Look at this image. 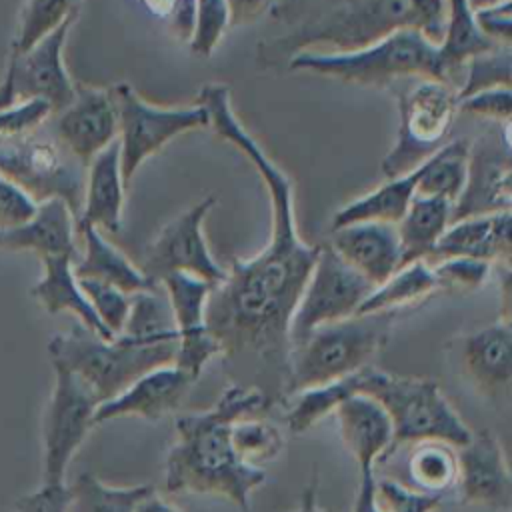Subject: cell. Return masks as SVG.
Returning a JSON list of instances; mask_svg holds the SVG:
<instances>
[{"instance_id":"f1b7e54d","label":"cell","mask_w":512,"mask_h":512,"mask_svg":"<svg viewBox=\"0 0 512 512\" xmlns=\"http://www.w3.org/2000/svg\"><path fill=\"white\" fill-rule=\"evenodd\" d=\"M418 174H420V166H416L406 174L386 178L384 184L344 204L332 216V230L346 224H354V222L398 224V220L404 216L406 208L410 206L416 194Z\"/></svg>"},{"instance_id":"8992f818","label":"cell","mask_w":512,"mask_h":512,"mask_svg":"<svg viewBox=\"0 0 512 512\" xmlns=\"http://www.w3.org/2000/svg\"><path fill=\"white\" fill-rule=\"evenodd\" d=\"M292 72L330 76L346 84L386 88L398 80H444L438 46L416 28H400L384 38L348 52L304 50L286 62Z\"/></svg>"},{"instance_id":"603a6c76","label":"cell","mask_w":512,"mask_h":512,"mask_svg":"<svg viewBox=\"0 0 512 512\" xmlns=\"http://www.w3.org/2000/svg\"><path fill=\"white\" fill-rule=\"evenodd\" d=\"M126 184L120 168L118 138L102 148L86 166L82 208L76 226H94L106 232H118L124 214Z\"/></svg>"},{"instance_id":"4fadbf2b","label":"cell","mask_w":512,"mask_h":512,"mask_svg":"<svg viewBox=\"0 0 512 512\" xmlns=\"http://www.w3.org/2000/svg\"><path fill=\"white\" fill-rule=\"evenodd\" d=\"M54 388L44 412V480L42 484H64L68 464L76 450L96 426L98 406L90 388L70 370L52 364Z\"/></svg>"},{"instance_id":"681fc988","label":"cell","mask_w":512,"mask_h":512,"mask_svg":"<svg viewBox=\"0 0 512 512\" xmlns=\"http://www.w3.org/2000/svg\"><path fill=\"white\" fill-rule=\"evenodd\" d=\"M226 6L230 14V26H238L254 22L266 14L272 6V0H226Z\"/></svg>"},{"instance_id":"484cf974","label":"cell","mask_w":512,"mask_h":512,"mask_svg":"<svg viewBox=\"0 0 512 512\" xmlns=\"http://www.w3.org/2000/svg\"><path fill=\"white\" fill-rule=\"evenodd\" d=\"M76 230L84 244L82 254H78L80 258H76L72 264L76 278H90L112 284L130 296L136 292L160 288L140 270V266H136L124 252L110 244L98 228L76 226Z\"/></svg>"},{"instance_id":"4dcf8cb0","label":"cell","mask_w":512,"mask_h":512,"mask_svg":"<svg viewBox=\"0 0 512 512\" xmlns=\"http://www.w3.org/2000/svg\"><path fill=\"white\" fill-rule=\"evenodd\" d=\"M438 292V282L432 266L426 260H412L402 264L392 276L374 290L360 304L356 314L370 312H396L398 308L416 304Z\"/></svg>"},{"instance_id":"4316f807","label":"cell","mask_w":512,"mask_h":512,"mask_svg":"<svg viewBox=\"0 0 512 512\" xmlns=\"http://www.w3.org/2000/svg\"><path fill=\"white\" fill-rule=\"evenodd\" d=\"M44 274L30 288L32 298L48 312H70L74 314L82 326L98 334L100 338H114L108 328L100 322L94 308L90 306L86 294L82 292L78 278L74 274V258L72 256H44Z\"/></svg>"},{"instance_id":"7a4b0ae2","label":"cell","mask_w":512,"mask_h":512,"mask_svg":"<svg viewBox=\"0 0 512 512\" xmlns=\"http://www.w3.org/2000/svg\"><path fill=\"white\" fill-rule=\"evenodd\" d=\"M274 16L280 34L258 46L266 66L286 64L304 50H356L400 28H416L438 46L446 0H286Z\"/></svg>"},{"instance_id":"7bdbcfd3","label":"cell","mask_w":512,"mask_h":512,"mask_svg":"<svg viewBox=\"0 0 512 512\" xmlns=\"http://www.w3.org/2000/svg\"><path fill=\"white\" fill-rule=\"evenodd\" d=\"M458 110L494 122H510L512 90L510 86H494L458 98Z\"/></svg>"},{"instance_id":"cb8c5ba5","label":"cell","mask_w":512,"mask_h":512,"mask_svg":"<svg viewBox=\"0 0 512 512\" xmlns=\"http://www.w3.org/2000/svg\"><path fill=\"white\" fill-rule=\"evenodd\" d=\"M76 216L62 198L38 202L34 216L10 230L0 232V248L10 252H34L44 256L78 258Z\"/></svg>"},{"instance_id":"f5cc1de1","label":"cell","mask_w":512,"mask_h":512,"mask_svg":"<svg viewBox=\"0 0 512 512\" xmlns=\"http://www.w3.org/2000/svg\"><path fill=\"white\" fill-rule=\"evenodd\" d=\"M142 2H144V4H146V8H148V10H152L154 14L164 16L172 0H142Z\"/></svg>"},{"instance_id":"2e32d148","label":"cell","mask_w":512,"mask_h":512,"mask_svg":"<svg viewBox=\"0 0 512 512\" xmlns=\"http://www.w3.org/2000/svg\"><path fill=\"white\" fill-rule=\"evenodd\" d=\"M512 208L510 122L502 124V136H484L470 142L468 176L462 194L452 206V222L468 216L506 212Z\"/></svg>"},{"instance_id":"3957f363","label":"cell","mask_w":512,"mask_h":512,"mask_svg":"<svg viewBox=\"0 0 512 512\" xmlns=\"http://www.w3.org/2000/svg\"><path fill=\"white\" fill-rule=\"evenodd\" d=\"M268 408L260 388L230 382L212 408L178 416L176 440L164 466L166 492L220 496L240 512H252L250 494L266 482V472L236 454L232 426L240 418L262 416Z\"/></svg>"},{"instance_id":"44dd1931","label":"cell","mask_w":512,"mask_h":512,"mask_svg":"<svg viewBox=\"0 0 512 512\" xmlns=\"http://www.w3.org/2000/svg\"><path fill=\"white\" fill-rule=\"evenodd\" d=\"M330 246L336 254L368 278L382 284L402 266V250L396 224L354 222L332 230Z\"/></svg>"},{"instance_id":"f35d334b","label":"cell","mask_w":512,"mask_h":512,"mask_svg":"<svg viewBox=\"0 0 512 512\" xmlns=\"http://www.w3.org/2000/svg\"><path fill=\"white\" fill-rule=\"evenodd\" d=\"M432 272L438 282V292H454V294H466L474 292L490 276L492 264L478 258H464V256H452L442 258L430 264Z\"/></svg>"},{"instance_id":"7402d4cb","label":"cell","mask_w":512,"mask_h":512,"mask_svg":"<svg viewBox=\"0 0 512 512\" xmlns=\"http://www.w3.org/2000/svg\"><path fill=\"white\" fill-rule=\"evenodd\" d=\"M510 226V210L454 220L426 256V262L464 256L506 266L510 264Z\"/></svg>"},{"instance_id":"52a82bcc","label":"cell","mask_w":512,"mask_h":512,"mask_svg":"<svg viewBox=\"0 0 512 512\" xmlns=\"http://www.w3.org/2000/svg\"><path fill=\"white\" fill-rule=\"evenodd\" d=\"M392 320L394 312L352 314L316 328L304 342L292 346L286 400L296 392L330 384L372 364L388 342Z\"/></svg>"},{"instance_id":"9c48e42d","label":"cell","mask_w":512,"mask_h":512,"mask_svg":"<svg viewBox=\"0 0 512 512\" xmlns=\"http://www.w3.org/2000/svg\"><path fill=\"white\" fill-rule=\"evenodd\" d=\"M118 114V146L124 184L128 186L138 168L170 140L190 130L208 126V114L194 106H154L146 102L128 82L110 88Z\"/></svg>"},{"instance_id":"ab89813d","label":"cell","mask_w":512,"mask_h":512,"mask_svg":"<svg viewBox=\"0 0 512 512\" xmlns=\"http://www.w3.org/2000/svg\"><path fill=\"white\" fill-rule=\"evenodd\" d=\"M78 284L108 332L114 336L120 334L130 312V294L112 284L90 278H78Z\"/></svg>"},{"instance_id":"83f0119b","label":"cell","mask_w":512,"mask_h":512,"mask_svg":"<svg viewBox=\"0 0 512 512\" xmlns=\"http://www.w3.org/2000/svg\"><path fill=\"white\" fill-rule=\"evenodd\" d=\"M500 44L482 34L476 24L474 8L468 0H446V24L444 38L438 44V54L444 70V78L458 92L464 64L482 52L494 50Z\"/></svg>"},{"instance_id":"7c38bea8","label":"cell","mask_w":512,"mask_h":512,"mask_svg":"<svg viewBox=\"0 0 512 512\" xmlns=\"http://www.w3.org/2000/svg\"><path fill=\"white\" fill-rule=\"evenodd\" d=\"M76 18L78 12L70 14L30 50L8 56L6 72L0 82V108L38 98L48 102L52 114H56L72 102L76 84L64 64V46Z\"/></svg>"},{"instance_id":"60d3db41","label":"cell","mask_w":512,"mask_h":512,"mask_svg":"<svg viewBox=\"0 0 512 512\" xmlns=\"http://www.w3.org/2000/svg\"><path fill=\"white\" fill-rule=\"evenodd\" d=\"M376 498L384 512H434L442 502V496L410 490L396 480H376Z\"/></svg>"},{"instance_id":"c3c4849f","label":"cell","mask_w":512,"mask_h":512,"mask_svg":"<svg viewBox=\"0 0 512 512\" xmlns=\"http://www.w3.org/2000/svg\"><path fill=\"white\" fill-rule=\"evenodd\" d=\"M354 512H384L376 498L374 468L358 470V492L354 500Z\"/></svg>"},{"instance_id":"7dc6e473","label":"cell","mask_w":512,"mask_h":512,"mask_svg":"<svg viewBox=\"0 0 512 512\" xmlns=\"http://www.w3.org/2000/svg\"><path fill=\"white\" fill-rule=\"evenodd\" d=\"M164 18L170 30L188 42L194 30V0H172Z\"/></svg>"},{"instance_id":"8d00e7d4","label":"cell","mask_w":512,"mask_h":512,"mask_svg":"<svg viewBox=\"0 0 512 512\" xmlns=\"http://www.w3.org/2000/svg\"><path fill=\"white\" fill-rule=\"evenodd\" d=\"M510 66H512L510 46H498L494 50L472 56L464 64L462 80L458 86V98L484 88L510 86V76H512Z\"/></svg>"},{"instance_id":"e0dca14e","label":"cell","mask_w":512,"mask_h":512,"mask_svg":"<svg viewBox=\"0 0 512 512\" xmlns=\"http://www.w3.org/2000/svg\"><path fill=\"white\" fill-rule=\"evenodd\" d=\"M56 140L84 166L118 138L114 96L104 88L78 86L72 102L56 112Z\"/></svg>"},{"instance_id":"e575fe53","label":"cell","mask_w":512,"mask_h":512,"mask_svg":"<svg viewBox=\"0 0 512 512\" xmlns=\"http://www.w3.org/2000/svg\"><path fill=\"white\" fill-rule=\"evenodd\" d=\"M78 0H24L18 14L10 56L24 54L46 34L58 28L70 14L78 12Z\"/></svg>"},{"instance_id":"5bb4252c","label":"cell","mask_w":512,"mask_h":512,"mask_svg":"<svg viewBox=\"0 0 512 512\" xmlns=\"http://www.w3.org/2000/svg\"><path fill=\"white\" fill-rule=\"evenodd\" d=\"M216 198L206 196L168 222L162 232L144 248L140 270L160 286V280L172 272H186L198 276L212 286L226 276L212 256L206 236L204 220L214 208Z\"/></svg>"},{"instance_id":"d590c367","label":"cell","mask_w":512,"mask_h":512,"mask_svg":"<svg viewBox=\"0 0 512 512\" xmlns=\"http://www.w3.org/2000/svg\"><path fill=\"white\" fill-rule=\"evenodd\" d=\"M232 444L246 464L262 468V464L278 458L284 448V436L278 426L260 416H248L234 422Z\"/></svg>"},{"instance_id":"f6af8a7d","label":"cell","mask_w":512,"mask_h":512,"mask_svg":"<svg viewBox=\"0 0 512 512\" xmlns=\"http://www.w3.org/2000/svg\"><path fill=\"white\" fill-rule=\"evenodd\" d=\"M478 28L500 46L512 44V0H500L474 10Z\"/></svg>"},{"instance_id":"f546056e","label":"cell","mask_w":512,"mask_h":512,"mask_svg":"<svg viewBox=\"0 0 512 512\" xmlns=\"http://www.w3.org/2000/svg\"><path fill=\"white\" fill-rule=\"evenodd\" d=\"M452 222V204L438 196L414 194L404 216L398 220V240L402 250V264L412 260H426Z\"/></svg>"},{"instance_id":"db71d44e","label":"cell","mask_w":512,"mask_h":512,"mask_svg":"<svg viewBox=\"0 0 512 512\" xmlns=\"http://www.w3.org/2000/svg\"><path fill=\"white\" fill-rule=\"evenodd\" d=\"M470 6L476 10V8H482V6H488V4H494V2H500V0H468Z\"/></svg>"},{"instance_id":"d6a6232c","label":"cell","mask_w":512,"mask_h":512,"mask_svg":"<svg viewBox=\"0 0 512 512\" xmlns=\"http://www.w3.org/2000/svg\"><path fill=\"white\" fill-rule=\"evenodd\" d=\"M456 446L426 438L414 442V450L408 458V474L418 492L442 496L456 488L458 480V456Z\"/></svg>"},{"instance_id":"ffe728a7","label":"cell","mask_w":512,"mask_h":512,"mask_svg":"<svg viewBox=\"0 0 512 512\" xmlns=\"http://www.w3.org/2000/svg\"><path fill=\"white\" fill-rule=\"evenodd\" d=\"M466 380L484 396H508L512 384V322L500 318L466 334L458 346Z\"/></svg>"},{"instance_id":"bcb514c9","label":"cell","mask_w":512,"mask_h":512,"mask_svg":"<svg viewBox=\"0 0 512 512\" xmlns=\"http://www.w3.org/2000/svg\"><path fill=\"white\" fill-rule=\"evenodd\" d=\"M66 506V484H42L38 490L20 496L14 504V512H66Z\"/></svg>"},{"instance_id":"d4e9b609","label":"cell","mask_w":512,"mask_h":512,"mask_svg":"<svg viewBox=\"0 0 512 512\" xmlns=\"http://www.w3.org/2000/svg\"><path fill=\"white\" fill-rule=\"evenodd\" d=\"M340 436L354 462H384L392 440V424L384 408L362 394L344 398L336 408Z\"/></svg>"},{"instance_id":"9a60e30c","label":"cell","mask_w":512,"mask_h":512,"mask_svg":"<svg viewBox=\"0 0 512 512\" xmlns=\"http://www.w3.org/2000/svg\"><path fill=\"white\" fill-rule=\"evenodd\" d=\"M160 286L168 298L178 336L174 364L198 380L204 366L220 356V344L206 322L212 284L186 272H172L160 280Z\"/></svg>"},{"instance_id":"b9f144b4","label":"cell","mask_w":512,"mask_h":512,"mask_svg":"<svg viewBox=\"0 0 512 512\" xmlns=\"http://www.w3.org/2000/svg\"><path fill=\"white\" fill-rule=\"evenodd\" d=\"M52 114L44 100H24L8 108H0V138H16L32 134Z\"/></svg>"},{"instance_id":"277c9868","label":"cell","mask_w":512,"mask_h":512,"mask_svg":"<svg viewBox=\"0 0 512 512\" xmlns=\"http://www.w3.org/2000/svg\"><path fill=\"white\" fill-rule=\"evenodd\" d=\"M352 394L376 400L390 418L392 440L384 460L406 442L436 438L460 448L472 436L434 380L392 374L372 364L330 384L292 394L286 402V424L294 434L306 432Z\"/></svg>"},{"instance_id":"836d02e7","label":"cell","mask_w":512,"mask_h":512,"mask_svg":"<svg viewBox=\"0 0 512 512\" xmlns=\"http://www.w3.org/2000/svg\"><path fill=\"white\" fill-rule=\"evenodd\" d=\"M152 488V484L110 486L84 472L68 486L66 512H134L140 498Z\"/></svg>"},{"instance_id":"f907efd6","label":"cell","mask_w":512,"mask_h":512,"mask_svg":"<svg viewBox=\"0 0 512 512\" xmlns=\"http://www.w3.org/2000/svg\"><path fill=\"white\" fill-rule=\"evenodd\" d=\"M134 512H180V510L172 502H168L162 494H158L156 488H152L146 496L140 498Z\"/></svg>"},{"instance_id":"816d5d0a","label":"cell","mask_w":512,"mask_h":512,"mask_svg":"<svg viewBox=\"0 0 512 512\" xmlns=\"http://www.w3.org/2000/svg\"><path fill=\"white\" fill-rule=\"evenodd\" d=\"M318 474L314 472L310 482L306 484L302 496H300V502H298V508L294 512H328L326 508L320 506L318 502Z\"/></svg>"},{"instance_id":"5b68a950","label":"cell","mask_w":512,"mask_h":512,"mask_svg":"<svg viewBox=\"0 0 512 512\" xmlns=\"http://www.w3.org/2000/svg\"><path fill=\"white\" fill-rule=\"evenodd\" d=\"M176 346V334L148 336L122 330L106 340L78 324L70 332L54 334L48 340V356L52 364L80 378L102 404L142 374L174 364Z\"/></svg>"},{"instance_id":"6da1fadb","label":"cell","mask_w":512,"mask_h":512,"mask_svg":"<svg viewBox=\"0 0 512 512\" xmlns=\"http://www.w3.org/2000/svg\"><path fill=\"white\" fill-rule=\"evenodd\" d=\"M196 104L208 126L236 146L258 170L272 204L270 242L252 258H234L226 276L212 286L206 322L220 344V356L238 384L260 388L270 406L286 400L288 324L310 278L320 246L300 238L294 214L292 178L262 150L232 108L230 88L202 86Z\"/></svg>"},{"instance_id":"1f68e13d","label":"cell","mask_w":512,"mask_h":512,"mask_svg":"<svg viewBox=\"0 0 512 512\" xmlns=\"http://www.w3.org/2000/svg\"><path fill=\"white\" fill-rule=\"evenodd\" d=\"M468 156L470 140H448L420 164L416 194L438 196L454 206L466 184Z\"/></svg>"},{"instance_id":"30bf717a","label":"cell","mask_w":512,"mask_h":512,"mask_svg":"<svg viewBox=\"0 0 512 512\" xmlns=\"http://www.w3.org/2000/svg\"><path fill=\"white\" fill-rule=\"evenodd\" d=\"M0 176L18 184L36 202L62 198L78 218L86 166L58 140L32 134L0 138Z\"/></svg>"},{"instance_id":"ba28073f","label":"cell","mask_w":512,"mask_h":512,"mask_svg":"<svg viewBox=\"0 0 512 512\" xmlns=\"http://www.w3.org/2000/svg\"><path fill=\"white\" fill-rule=\"evenodd\" d=\"M412 80L398 96V134L380 166L386 178L414 170L442 148L458 112V92L452 84L436 78Z\"/></svg>"},{"instance_id":"d6986e66","label":"cell","mask_w":512,"mask_h":512,"mask_svg":"<svg viewBox=\"0 0 512 512\" xmlns=\"http://www.w3.org/2000/svg\"><path fill=\"white\" fill-rule=\"evenodd\" d=\"M194 382L196 378H192L176 364L154 368L136 378L118 396L98 404L94 412V424H104L124 416H138L156 422L174 412L184 402Z\"/></svg>"},{"instance_id":"8fae6325","label":"cell","mask_w":512,"mask_h":512,"mask_svg":"<svg viewBox=\"0 0 512 512\" xmlns=\"http://www.w3.org/2000/svg\"><path fill=\"white\" fill-rule=\"evenodd\" d=\"M374 284L344 262L330 244H322L310 278L288 324L290 348L304 342L316 328L358 312Z\"/></svg>"},{"instance_id":"ac0fdd59","label":"cell","mask_w":512,"mask_h":512,"mask_svg":"<svg viewBox=\"0 0 512 512\" xmlns=\"http://www.w3.org/2000/svg\"><path fill=\"white\" fill-rule=\"evenodd\" d=\"M456 488L464 504H478L496 510L512 506V476L506 452L490 430L472 432L470 440L458 448Z\"/></svg>"},{"instance_id":"74e56055","label":"cell","mask_w":512,"mask_h":512,"mask_svg":"<svg viewBox=\"0 0 512 512\" xmlns=\"http://www.w3.org/2000/svg\"><path fill=\"white\" fill-rule=\"evenodd\" d=\"M230 26L226 0H194V30L188 40L196 56H212Z\"/></svg>"},{"instance_id":"ee69618b","label":"cell","mask_w":512,"mask_h":512,"mask_svg":"<svg viewBox=\"0 0 512 512\" xmlns=\"http://www.w3.org/2000/svg\"><path fill=\"white\" fill-rule=\"evenodd\" d=\"M38 202L12 180L0 176V232L28 222Z\"/></svg>"}]
</instances>
